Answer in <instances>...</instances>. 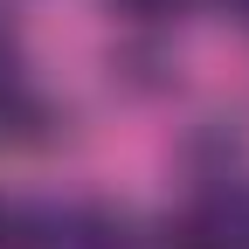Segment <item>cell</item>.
I'll list each match as a JSON object with an SVG mask.
<instances>
[{"label":"cell","instance_id":"cell-1","mask_svg":"<svg viewBox=\"0 0 249 249\" xmlns=\"http://www.w3.org/2000/svg\"><path fill=\"white\" fill-rule=\"evenodd\" d=\"M173 249H249V180L201 187L173 222Z\"/></svg>","mask_w":249,"mask_h":249},{"label":"cell","instance_id":"cell-2","mask_svg":"<svg viewBox=\"0 0 249 249\" xmlns=\"http://www.w3.org/2000/svg\"><path fill=\"white\" fill-rule=\"evenodd\" d=\"M21 249H139V242L118 214L55 208V214H21Z\"/></svg>","mask_w":249,"mask_h":249},{"label":"cell","instance_id":"cell-3","mask_svg":"<svg viewBox=\"0 0 249 249\" xmlns=\"http://www.w3.org/2000/svg\"><path fill=\"white\" fill-rule=\"evenodd\" d=\"M0 249H21V214H0Z\"/></svg>","mask_w":249,"mask_h":249},{"label":"cell","instance_id":"cell-4","mask_svg":"<svg viewBox=\"0 0 249 249\" xmlns=\"http://www.w3.org/2000/svg\"><path fill=\"white\" fill-rule=\"evenodd\" d=\"M229 7H235V14H242V21H249V0H229Z\"/></svg>","mask_w":249,"mask_h":249}]
</instances>
